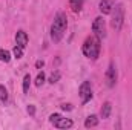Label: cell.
<instances>
[{
    "label": "cell",
    "mask_w": 132,
    "mask_h": 130,
    "mask_svg": "<svg viewBox=\"0 0 132 130\" xmlns=\"http://www.w3.org/2000/svg\"><path fill=\"white\" fill-rule=\"evenodd\" d=\"M28 40H29V38H28V34L25 32V31H22V29L17 31V34H15V43H17L20 48L25 49L26 44H28Z\"/></svg>",
    "instance_id": "obj_8"
},
{
    "label": "cell",
    "mask_w": 132,
    "mask_h": 130,
    "mask_svg": "<svg viewBox=\"0 0 132 130\" xmlns=\"http://www.w3.org/2000/svg\"><path fill=\"white\" fill-rule=\"evenodd\" d=\"M12 52H14V57L15 58H22L23 57V48H20L19 44H15V48H14Z\"/></svg>",
    "instance_id": "obj_17"
},
{
    "label": "cell",
    "mask_w": 132,
    "mask_h": 130,
    "mask_svg": "<svg viewBox=\"0 0 132 130\" xmlns=\"http://www.w3.org/2000/svg\"><path fill=\"white\" fill-rule=\"evenodd\" d=\"M59 80H60V72H54V73H52V75L49 77V83H51V84L57 83Z\"/></svg>",
    "instance_id": "obj_18"
},
{
    "label": "cell",
    "mask_w": 132,
    "mask_h": 130,
    "mask_svg": "<svg viewBox=\"0 0 132 130\" xmlns=\"http://www.w3.org/2000/svg\"><path fill=\"white\" fill-rule=\"evenodd\" d=\"M0 101L2 103L8 101V90L5 89V86H0Z\"/></svg>",
    "instance_id": "obj_16"
},
{
    "label": "cell",
    "mask_w": 132,
    "mask_h": 130,
    "mask_svg": "<svg viewBox=\"0 0 132 130\" xmlns=\"http://www.w3.org/2000/svg\"><path fill=\"white\" fill-rule=\"evenodd\" d=\"M111 112H112V104L109 101H106L103 104V107H101V118L103 119H108L111 116Z\"/></svg>",
    "instance_id": "obj_10"
},
{
    "label": "cell",
    "mask_w": 132,
    "mask_h": 130,
    "mask_svg": "<svg viewBox=\"0 0 132 130\" xmlns=\"http://www.w3.org/2000/svg\"><path fill=\"white\" fill-rule=\"evenodd\" d=\"M45 80H46L45 73H43V72H38V75H37V78H35V81H34V83H35V86H37V87H40V86L45 83Z\"/></svg>",
    "instance_id": "obj_15"
},
{
    "label": "cell",
    "mask_w": 132,
    "mask_h": 130,
    "mask_svg": "<svg viewBox=\"0 0 132 130\" xmlns=\"http://www.w3.org/2000/svg\"><path fill=\"white\" fill-rule=\"evenodd\" d=\"M43 66H45V61H43V60H38V61L35 63V67H37V69H42Z\"/></svg>",
    "instance_id": "obj_22"
},
{
    "label": "cell",
    "mask_w": 132,
    "mask_h": 130,
    "mask_svg": "<svg viewBox=\"0 0 132 130\" xmlns=\"http://www.w3.org/2000/svg\"><path fill=\"white\" fill-rule=\"evenodd\" d=\"M60 107H62L63 110H68V112H69V110H72V106H71V104H62Z\"/></svg>",
    "instance_id": "obj_21"
},
{
    "label": "cell",
    "mask_w": 132,
    "mask_h": 130,
    "mask_svg": "<svg viewBox=\"0 0 132 130\" xmlns=\"http://www.w3.org/2000/svg\"><path fill=\"white\" fill-rule=\"evenodd\" d=\"M69 6L74 12H80L83 8V0H69Z\"/></svg>",
    "instance_id": "obj_12"
},
{
    "label": "cell",
    "mask_w": 132,
    "mask_h": 130,
    "mask_svg": "<svg viewBox=\"0 0 132 130\" xmlns=\"http://www.w3.org/2000/svg\"><path fill=\"white\" fill-rule=\"evenodd\" d=\"M78 94H80V99H81V103H83V104H86L88 101H91V98H92L91 83H89V81H83V83L80 84Z\"/></svg>",
    "instance_id": "obj_5"
},
{
    "label": "cell",
    "mask_w": 132,
    "mask_h": 130,
    "mask_svg": "<svg viewBox=\"0 0 132 130\" xmlns=\"http://www.w3.org/2000/svg\"><path fill=\"white\" fill-rule=\"evenodd\" d=\"M123 22H125V6L121 3L114 5V8L111 11V26H112V29L118 32L123 26Z\"/></svg>",
    "instance_id": "obj_3"
},
{
    "label": "cell",
    "mask_w": 132,
    "mask_h": 130,
    "mask_svg": "<svg viewBox=\"0 0 132 130\" xmlns=\"http://www.w3.org/2000/svg\"><path fill=\"white\" fill-rule=\"evenodd\" d=\"M114 5H115V0H100V5H98L100 12L101 14H111Z\"/></svg>",
    "instance_id": "obj_7"
},
{
    "label": "cell",
    "mask_w": 132,
    "mask_h": 130,
    "mask_svg": "<svg viewBox=\"0 0 132 130\" xmlns=\"http://www.w3.org/2000/svg\"><path fill=\"white\" fill-rule=\"evenodd\" d=\"M66 28H68V18H66L65 12H57L55 18H54V23L51 26V38L54 43H59L63 35L66 32Z\"/></svg>",
    "instance_id": "obj_1"
},
{
    "label": "cell",
    "mask_w": 132,
    "mask_h": 130,
    "mask_svg": "<svg viewBox=\"0 0 132 130\" xmlns=\"http://www.w3.org/2000/svg\"><path fill=\"white\" fill-rule=\"evenodd\" d=\"M60 118H62V115H59V113H52V115L49 116V123H51V124H54V123H55V121H59Z\"/></svg>",
    "instance_id": "obj_19"
},
{
    "label": "cell",
    "mask_w": 132,
    "mask_h": 130,
    "mask_svg": "<svg viewBox=\"0 0 132 130\" xmlns=\"http://www.w3.org/2000/svg\"><path fill=\"white\" fill-rule=\"evenodd\" d=\"M9 60H11V54H9V51H6V49H0V61L8 63Z\"/></svg>",
    "instance_id": "obj_14"
},
{
    "label": "cell",
    "mask_w": 132,
    "mask_h": 130,
    "mask_svg": "<svg viewBox=\"0 0 132 130\" xmlns=\"http://www.w3.org/2000/svg\"><path fill=\"white\" fill-rule=\"evenodd\" d=\"M54 126H55L57 129H71V127H72V121L68 119V118H60L59 121L54 123Z\"/></svg>",
    "instance_id": "obj_9"
},
{
    "label": "cell",
    "mask_w": 132,
    "mask_h": 130,
    "mask_svg": "<svg viewBox=\"0 0 132 130\" xmlns=\"http://www.w3.org/2000/svg\"><path fill=\"white\" fill-rule=\"evenodd\" d=\"M92 32L95 37H98L100 40L106 37V25H104V20L103 17H97L92 23Z\"/></svg>",
    "instance_id": "obj_4"
},
{
    "label": "cell",
    "mask_w": 132,
    "mask_h": 130,
    "mask_svg": "<svg viewBox=\"0 0 132 130\" xmlns=\"http://www.w3.org/2000/svg\"><path fill=\"white\" fill-rule=\"evenodd\" d=\"M29 86H31V75L26 73L25 78H23V92H25V94L29 92Z\"/></svg>",
    "instance_id": "obj_13"
},
{
    "label": "cell",
    "mask_w": 132,
    "mask_h": 130,
    "mask_svg": "<svg viewBox=\"0 0 132 130\" xmlns=\"http://www.w3.org/2000/svg\"><path fill=\"white\" fill-rule=\"evenodd\" d=\"M100 49H101V44H100V38L95 35H89L83 46H81V51L85 54V57L91 58V60H97L100 55Z\"/></svg>",
    "instance_id": "obj_2"
},
{
    "label": "cell",
    "mask_w": 132,
    "mask_h": 130,
    "mask_svg": "<svg viewBox=\"0 0 132 130\" xmlns=\"http://www.w3.org/2000/svg\"><path fill=\"white\" fill-rule=\"evenodd\" d=\"M97 124H98V118H97L95 115H91V116H88V118H86V121H85V127H86V129L95 127Z\"/></svg>",
    "instance_id": "obj_11"
},
{
    "label": "cell",
    "mask_w": 132,
    "mask_h": 130,
    "mask_svg": "<svg viewBox=\"0 0 132 130\" xmlns=\"http://www.w3.org/2000/svg\"><path fill=\"white\" fill-rule=\"evenodd\" d=\"M28 113H29L31 116H34V115H35V107H34L32 104H31V106H28Z\"/></svg>",
    "instance_id": "obj_20"
},
{
    "label": "cell",
    "mask_w": 132,
    "mask_h": 130,
    "mask_svg": "<svg viewBox=\"0 0 132 130\" xmlns=\"http://www.w3.org/2000/svg\"><path fill=\"white\" fill-rule=\"evenodd\" d=\"M117 83V69H115V64L111 61V64L108 67V72H106V84L109 87H114Z\"/></svg>",
    "instance_id": "obj_6"
}]
</instances>
